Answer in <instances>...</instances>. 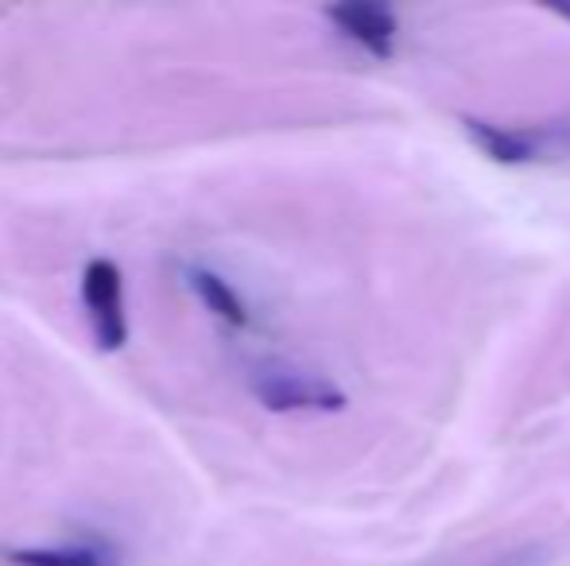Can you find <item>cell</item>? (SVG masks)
<instances>
[{"label": "cell", "mask_w": 570, "mask_h": 566, "mask_svg": "<svg viewBox=\"0 0 570 566\" xmlns=\"http://www.w3.org/2000/svg\"><path fill=\"white\" fill-rule=\"evenodd\" d=\"M82 299L90 310L94 338L101 349H120L128 338L125 322V284L114 260H90L82 272Z\"/></svg>", "instance_id": "1"}, {"label": "cell", "mask_w": 570, "mask_h": 566, "mask_svg": "<svg viewBox=\"0 0 570 566\" xmlns=\"http://www.w3.org/2000/svg\"><path fill=\"white\" fill-rule=\"evenodd\" d=\"M253 393L264 400V408L272 411H338L345 404V396L338 388L323 385V380L307 377V373H292V369H261L253 377Z\"/></svg>", "instance_id": "2"}, {"label": "cell", "mask_w": 570, "mask_h": 566, "mask_svg": "<svg viewBox=\"0 0 570 566\" xmlns=\"http://www.w3.org/2000/svg\"><path fill=\"white\" fill-rule=\"evenodd\" d=\"M326 16L338 23L345 36L357 39L368 54H376V59H389L392 54L396 20H392L389 8H381V4H334Z\"/></svg>", "instance_id": "3"}, {"label": "cell", "mask_w": 570, "mask_h": 566, "mask_svg": "<svg viewBox=\"0 0 570 566\" xmlns=\"http://www.w3.org/2000/svg\"><path fill=\"white\" fill-rule=\"evenodd\" d=\"M190 287H195V291L203 295L206 307H210L218 318H226L229 326H248L245 302L237 299V291H233V287L222 280V276L206 272V268H195V272H190Z\"/></svg>", "instance_id": "4"}, {"label": "cell", "mask_w": 570, "mask_h": 566, "mask_svg": "<svg viewBox=\"0 0 570 566\" xmlns=\"http://www.w3.org/2000/svg\"><path fill=\"white\" fill-rule=\"evenodd\" d=\"M465 125H470V137L478 140L493 159H501V163H524V159L532 156V148H528L520 137H512V132H501V129H493V125H481V121H465Z\"/></svg>", "instance_id": "5"}, {"label": "cell", "mask_w": 570, "mask_h": 566, "mask_svg": "<svg viewBox=\"0 0 570 566\" xmlns=\"http://www.w3.org/2000/svg\"><path fill=\"white\" fill-rule=\"evenodd\" d=\"M20 566H109L90 547H43V552H16Z\"/></svg>", "instance_id": "6"}, {"label": "cell", "mask_w": 570, "mask_h": 566, "mask_svg": "<svg viewBox=\"0 0 570 566\" xmlns=\"http://www.w3.org/2000/svg\"><path fill=\"white\" fill-rule=\"evenodd\" d=\"M489 566H532V555H509V559H497Z\"/></svg>", "instance_id": "7"}, {"label": "cell", "mask_w": 570, "mask_h": 566, "mask_svg": "<svg viewBox=\"0 0 570 566\" xmlns=\"http://www.w3.org/2000/svg\"><path fill=\"white\" fill-rule=\"evenodd\" d=\"M559 12H563V16H567V20H570V4H563V8H559Z\"/></svg>", "instance_id": "8"}]
</instances>
